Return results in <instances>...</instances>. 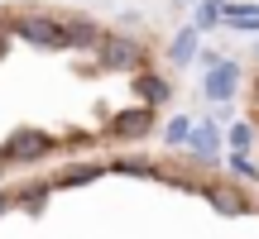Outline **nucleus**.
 Wrapping results in <instances>:
<instances>
[{
    "label": "nucleus",
    "instance_id": "nucleus-9",
    "mask_svg": "<svg viewBox=\"0 0 259 239\" xmlns=\"http://www.w3.org/2000/svg\"><path fill=\"white\" fill-rule=\"evenodd\" d=\"M67 24V48H96L101 43V29L92 19H63Z\"/></svg>",
    "mask_w": 259,
    "mask_h": 239
},
{
    "label": "nucleus",
    "instance_id": "nucleus-3",
    "mask_svg": "<svg viewBox=\"0 0 259 239\" xmlns=\"http://www.w3.org/2000/svg\"><path fill=\"white\" fill-rule=\"evenodd\" d=\"M96 63H101L106 72H135V67L144 63V48H139L135 38H125V34H101Z\"/></svg>",
    "mask_w": 259,
    "mask_h": 239
},
{
    "label": "nucleus",
    "instance_id": "nucleus-17",
    "mask_svg": "<svg viewBox=\"0 0 259 239\" xmlns=\"http://www.w3.org/2000/svg\"><path fill=\"white\" fill-rule=\"evenodd\" d=\"M231 172H235V177H245V182H254V177H259V172H254V163H250L245 153H235V158H231Z\"/></svg>",
    "mask_w": 259,
    "mask_h": 239
},
{
    "label": "nucleus",
    "instance_id": "nucleus-10",
    "mask_svg": "<svg viewBox=\"0 0 259 239\" xmlns=\"http://www.w3.org/2000/svg\"><path fill=\"white\" fill-rule=\"evenodd\" d=\"M192 53H197V24L183 29V34L173 38V48H168V63H173V67H187V63H192Z\"/></svg>",
    "mask_w": 259,
    "mask_h": 239
},
{
    "label": "nucleus",
    "instance_id": "nucleus-8",
    "mask_svg": "<svg viewBox=\"0 0 259 239\" xmlns=\"http://www.w3.org/2000/svg\"><path fill=\"white\" fill-rule=\"evenodd\" d=\"M221 19L240 34H259V5H221Z\"/></svg>",
    "mask_w": 259,
    "mask_h": 239
},
{
    "label": "nucleus",
    "instance_id": "nucleus-7",
    "mask_svg": "<svg viewBox=\"0 0 259 239\" xmlns=\"http://www.w3.org/2000/svg\"><path fill=\"white\" fill-rule=\"evenodd\" d=\"M206 201H211L221 215H245V211H250V201H245V196L235 192L231 182H216V187H206Z\"/></svg>",
    "mask_w": 259,
    "mask_h": 239
},
{
    "label": "nucleus",
    "instance_id": "nucleus-5",
    "mask_svg": "<svg viewBox=\"0 0 259 239\" xmlns=\"http://www.w3.org/2000/svg\"><path fill=\"white\" fill-rule=\"evenodd\" d=\"M154 129V105H135V110H120L111 119V134L115 139H144Z\"/></svg>",
    "mask_w": 259,
    "mask_h": 239
},
{
    "label": "nucleus",
    "instance_id": "nucleus-6",
    "mask_svg": "<svg viewBox=\"0 0 259 239\" xmlns=\"http://www.w3.org/2000/svg\"><path fill=\"white\" fill-rule=\"evenodd\" d=\"M187 148H192V158H221V134H216V125H192L187 129Z\"/></svg>",
    "mask_w": 259,
    "mask_h": 239
},
{
    "label": "nucleus",
    "instance_id": "nucleus-11",
    "mask_svg": "<svg viewBox=\"0 0 259 239\" xmlns=\"http://www.w3.org/2000/svg\"><path fill=\"white\" fill-rule=\"evenodd\" d=\"M139 96H144V105H163L168 101V82L163 77H139Z\"/></svg>",
    "mask_w": 259,
    "mask_h": 239
},
{
    "label": "nucleus",
    "instance_id": "nucleus-1",
    "mask_svg": "<svg viewBox=\"0 0 259 239\" xmlns=\"http://www.w3.org/2000/svg\"><path fill=\"white\" fill-rule=\"evenodd\" d=\"M10 34L44 48V53H63L67 48V24L53 15H19V19H10Z\"/></svg>",
    "mask_w": 259,
    "mask_h": 239
},
{
    "label": "nucleus",
    "instance_id": "nucleus-12",
    "mask_svg": "<svg viewBox=\"0 0 259 239\" xmlns=\"http://www.w3.org/2000/svg\"><path fill=\"white\" fill-rule=\"evenodd\" d=\"M48 192H53V182H44V187H29V192H19L15 201L24 206L29 215H38V211H44V206H48Z\"/></svg>",
    "mask_w": 259,
    "mask_h": 239
},
{
    "label": "nucleus",
    "instance_id": "nucleus-18",
    "mask_svg": "<svg viewBox=\"0 0 259 239\" xmlns=\"http://www.w3.org/2000/svg\"><path fill=\"white\" fill-rule=\"evenodd\" d=\"M187 129H192L187 119H173V125L163 129V139H168V144H187Z\"/></svg>",
    "mask_w": 259,
    "mask_h": 239
},
{
    "label": "nucleus",
    "instance_id": "nucleus-15",
    "mask_svg": "<svg viewBox=\"0 0 259 239\" xmlns=\"http://www.w3.org/2000/svg\"><path fill=\"white\" fill-rule=\"evenodd\" d=\"M115 172H135V177H158L154 163H139V158H125V163H115Z\"/></svg>",
    "mask_w": 259,
    "mask_h": 239
},
{
    "label": "nucleus",
    "instance_id": "nucleus-14",
    "mask_svg": "<svg viewBox=\"0 0 259 239\" xmlns=\"http://www.w3.org/2000/svg\"><path fill=\"white\" fill-rule=\"evenodd\" d=\"M250 144H254V129L250 125H235L231 129V148H235V153H250Z\"/></svg>",
    "mask_w": 259,
    "mask_h": 239
},
{
    "label": "nucleus",
    "instance_id": "nucleus-13",
    "mask_svg": "<svg viewBox=\"0 0 259 239\" xmlns=\"http://www.w3.org/2000/svg\"><path fill=\"white\" fill-rule=\"evenodd\" d=\"M96 177H101V167H96V163H92V167H67L53 187H82V182H96Z\"/></svg>",
    "mask_w": 259,
    "mask_h": 239
},
{
    "label": "nucleus",
    "instance_id": "nucleus-19",
    "mask_svg": "<svg viewBox=\"0 0 259 239\" xmlns=\"http://www.w3.org/2000/svg\"><path fill=\"white\" fill-rule=\"evenodd\" d=\"M5 43H10V24H0V57H5Z\"/></svg>",
    "mask_w": 259,
    "mask_h": 239
},
{
    "label": "nucleus",
    "instance_id": "nucleus-4",
    "mask_svg": "<svg viewBox=\"0 0 259 239\" xmlns=\"http://www.w3.org/2000/svg\"><path fill=\"white\" fill-rule=\"evenodd\" d=\"M235 86H240V63H231V57H216V63L206 67V77H202V96L216 101V105L231 101Z\"/></svg>",
    "mask_w": 259,
    "mask_h": 239
},
{
    "label": "nucleus",
    "instance_id": "nucleus-20",
    "mask_svg": "<svg viewBox=\"0 0 259 239\" xmlns=\"http://www.w3.org/2000/svg\"><path fill=\"white\" fill-rule=\"evenodd\" d=\"M10 206H15V196H10V192H0V215H5Z\"/></svg>",
    "mask_w": 259,
    "mask_h": 239
},
{
    "label": "nucleus",
    "instance_id": "nucleus-16",
    "mask_svg": "<svg viewBox=\"0 0 259 239\" xmlns=\"http://www.w3.org/2000/svg\"><path fill=\"white\" fill-rule=\"evenodd\" d=\"M216 19H221V0H206V5L197 10V29H211Z\"/></svg>",
    "mask_w": 259,
    "mask_h": 239
},
{
    "label": "nucleus",
    "instance_id": "nucleus-2",
    "mask_svg": "<svg viewBox=\"0 0 259 239\" xmlns=\"http://www.w3.org/2000/svg\"><path fill=\"white\" fill-rule=\"evenodd\" d=\"M53 134H48V129H34V125H24V129H15V134L5 139V144H0V163H38V158H48L53 153Z\"/></svg>",
    "mask_w": 259,
    "mask_h": 239
},
{
    "label": "nucleus",
    "instance_id": "nucleus-21",
    "mask_svg": "<svg viewBox=\"0 0 259 239\" xmlns=\"http://www.w3.org/2000/svg\"><path fill=\"white\" fill-rule=\"evenodd\" d=\"M0 177H5V163H0Z\"/></svg>",
    "mask_w": 259,
    "mask_h": 239
}]
</instances>
